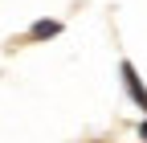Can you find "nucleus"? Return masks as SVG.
Masks as SVG:
<instances>
[{"instance_id": "obj_2", "label": "nucleus", "mask_w": 147, "mask_h": 143, "mask_svg": "<svg viewBox=\"0 0 147 143\" xmlns=\"http://www.w3.org/2000/svg\"><path fill=\"white\" fill-rule=\"evenodd\" d=\"M57 33H61V25H57V21H37V25H33V37H37V41L57 37Z\"/></svg>"}, {"instance_id": "obj_1", "label": "nucleus", "mask_w": 147, "mask_h": 143, "mask_svg": "<svg viewBox=\"0 0 147 143\" xmlns=\"http://www.w3.org/2000/svg\"><path fill=\"white\" fill-rule=\"evenodd\" d=\"M123 78H127V90L135 94V102L147 111V90H143V82H139V74H135V65H123Z\"/></svg>"}, {"instance_id": "obj_3", "label": "nucleus", "mask_w": 147, "mask_h": 143, "mask_svg": "<svg viewBox=\"0 0 147 143\" xmlns=\"http://www.w3.org/2000/svg\"><path fill=\"white\" fill-rule=\"evenodd\" d=\"M143 139H147V123H143Z\"/></svg>"}]
</instances>
